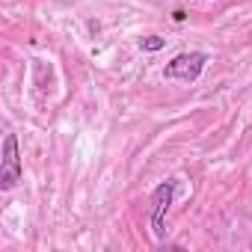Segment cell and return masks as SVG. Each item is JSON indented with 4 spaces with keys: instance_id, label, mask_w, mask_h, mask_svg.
Returning a JSON list of instances; mask_svg holds the SVG:
<instances>
[{
    "instance_id": "obj_4",
    "label": "cell",
    "mask_w": 252,
    "mask_h": 252,
    "mask_svg": "<svg viewBox=\"0 0 252 252\" xmlns=\"http://www.w3.org/2000/svg\"><path fill=\"white\" fill-rule=\"evenodd\" d=\"M163 45H166V39H160V36H146V39H140V48H143V51H152V54L160 51Z\"/></svg>"
},
{
    "instance_id": "obj_3",
    "label": "cell",
    "mask_w": 252,
    "mask_h": 252,
    "mask_svg": "<svg viewBox=\"0 0 252 252\" xmlns=\"http://www.w3.org/2000/svg\"><path fill=\"white\" fill-rule=\"evenodd\" d=\"M172 190H175V184L172 181H163L160 187H155V193H152V231H155V237L158 240H163L166 237V211H169V205H172Z\"/></svg>"
},
{
    "instance_id": "obj_2",
    "label": "cell",
    "mask_w": 252,
    "mask_h": 252,
    "mask_svg": "<svg viewBox=\"0 0 252 252\" xmlns=\"http://www.w3.org/2000/svg\"><path fill=\"white\" fill-rule=\"evenodd\" d=\"M21 155H18V137L15 134H6L3 140V166H0V187L3 190H12L18 181H21Z\"/></svg>"
},
{
    "instance_id": "obj_5",
    "label": "cell",
    "mask_w": 252,
    "mask_h": 252,
    "mask_svg": "<svg viewBox=\"0 0 252 252\" xmlns=\"http://www.w3.org/2000/svg\"><path fill=\"white\" fill-rule=\"evenodd\" d=\"M172 18H175V21H184V18H187V12H181V9H175V12H172Z\"/></svg>"
},
{
    "instance_id": "obj_1",
    "label": "cell",
    "mask_w": 252,
    "mask_h": 252,
    "mask_svg": "<svg viewBox=\"0 0 252 252\" xmlns=\"http://www.w3.org/2000/svg\"><path fill=\"white\" fill-rule=\"evenodd\" d=\"M205 63H208V54L202 51H187V54H178L166 63L163 68V77L166 80H181V83H196L205 71Z\"/></svg>"
}]
</instances>
